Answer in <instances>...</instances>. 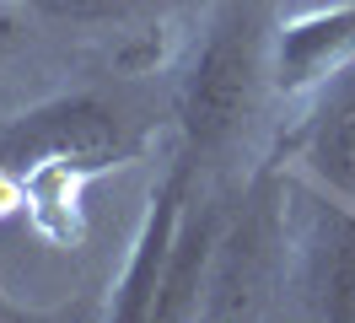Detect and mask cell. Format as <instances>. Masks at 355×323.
Wrapping results in <instances>:
<instances>
[{"instance_id": "3957f363", "label": "cell", "mask_w": 355, "mask_h": 323, "mask_svg": "<svg viewBox=\"0 0 355 323\" xmlns=\"http://www.w3.org/2000/svg\"><path fill=\"white\" fill-rule=\"evenodd\" d=\"M140 129L97 92H60L49 103L17 113L0 129V167L17 178H70L87 183L140 156Z\"/></svg>"}, {"instance_id": "7c38bea8", "label": "cell", "mask_w": 355, "mask_h": 323, "mask_svg": "<svg viewBox=\"0 0 355 323\" xmlns=\"http://www.w3.org/2000/svg\"><path fill=\"white\" fill-rule=\"evenodd\" d=\"M307 6H323V0H307Z\"/></svg>"}, {"instance_id": "9c48e42d", "label": "cell", "mask_w": 355, "mask_h": 323, "mask_svg": "<svg viewBox=\"0 0 355 323\" xmlns=\"http://www.w3.org/2000/svg\"><path fill=\"white\" fill-rule=\"evenodd\" d=\"M22 199H27V183H22L11 167H0V215H11Z\"/></svg>"}, {"instance_id": "7a4b0ae2", "label": "cell", "mask_w": 355, "mask_h": 323, "mask_svg": "<svg viewBox=\"0 0 355 323\" xmlns=\"http://www.w3.org/2000/svg\"><path fill=\"white\" fill-rule=\"evenodd\" d=\"M291 285V226H286V172L264 167L243 189V205L226 210L221 242L205 275L200 318H269Z\"/></svg>"}, {"instance_id": "277c9868", "label": "cell", "mask_w": 355, "mask_h": 323, "mask_svg": "<svg viewBox=\"0 0 355 323\" xmlns=\"http://www.w3.org/2000/svg\"><path fill=\"white\" fill-rule=\"evenodd\" d=\"M291 297L307 318L355 323V205L286 167Z\"/></svg>"}, {"instance_id": "30bf717a", "label": "cell", "mask_w": 355, "mask_h": 323, "mask_svg": "<svg viewBox=\"0 0 355 323\" xmlns=\"http://www.w3.org/2000/svg\"><path fill=\"white\" fill-rule=\"evenodd\" d=\"M17 43H22V17H17V11H11V0H6V6H0V54H6V49H17Z\"/></svg>"}, {"instance_id": "52a82bcc", "label": "cell", "mask_w": 355, "mask_h": 323, "mask_svg": "<svg viewBox=\"0 0 355 323\" xmlns=\"http://www.w3.org/2000/svg\"><path fill=\"white\" fill-rule=\"evenodd\" d=\"M226 226V205L216 194L205 199H189L183 210V226H178L173 258H167V275H162V291H156L151 323L162 318H200V297H205V275H210V258H216V242H221Z\"/></svg>"}, {"instance_id": "ba28073f", "label": "cell", "mask_w": 355, "mask_h": 323, "mask_svg": "<svg viewBox=\"0 0 355 323\" xmlns=\"http://www.w3.org/2000/svg\"><path fill=\"white\" fill-rule=\"evenodd\" d=\"M17 11L44 22H70V27H97V22H130L140 11H151L162 0H11Z\"/></svg>"}, {"instance_id": "6da1fadb", "label": "cell", "mask_w": 355, "mask_h": 323, "mask_svg": "<svg viewBox=\"0 0 355 323\" xmlns=\"http://www.w3.org/2000/svg\"><path fill=\"white\" fill-rule=\"evenodd\" d=\"M269 86V22L259 0H221L200 49L178 81V135L183 151L205 162L253 119L259 92Z\"/></svg>"}, {"instance_id": "8992f818", "label": "cell", "mask_w": 355, "mask_h": 323, "mask_svg": "<svg viewBox=\"0 0 355 323\" xmlns=\"http://www.w3.org/2000/svg\"><path fill=\"white\" fill-rule=\"evenodd\" d=\"M355 65V0H323L269 33V86L280 97H312Z\"/></svg>"}, {"instance_id": "8fae6325", "label": "cell", "mask_w": 355, "mask_h": 323, "mask_svg": "<svg viewBox=\"0 0 355 323\" xmlns=\"http://www.w3.org/2000/svg\"><path fill=\"white\" fill-rule=\"evenodd\" d=\"M22 318H38L33 307H22V301H11L6 291H0V323H22Z\"/></svg>"}, {"instance_id": "5b68a950", "label": "cell", "mask_w": 355, "mask_h": 323, "mask_svg": "<svg viewBox=\"0 0 355 323\" xmlns=\"http://www.w3.org/2000/svg\"><path fill=\"white\" fill-rule=\"evenodd\" d=\"M194 172H200V162L189 151H178L173 167L156 178L146 221H140V232L130 242V258H124V270H119V280L108 291L113 323H151V307H156V291H162V275H167V258H173L183 210L194 199Z\"/></svg>"}]
</instances>
